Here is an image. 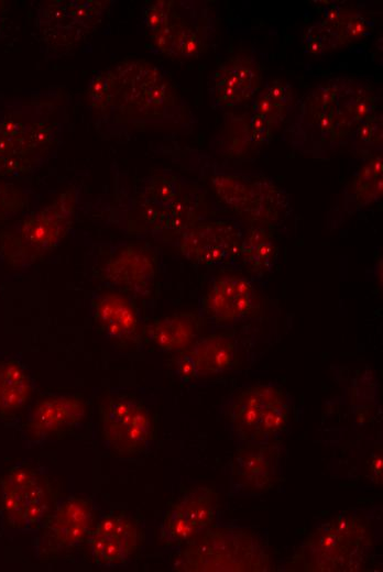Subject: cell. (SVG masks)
Masks as SVG:
<instances>
[{"label":"cell","mask_w":383,"mask_h":572,"mask_svg":"<svg viewBox=\"0 0 383 572\" xmlns=\"http://www.w3.org/2000/svg\"><path fill=\"white\" fill-rule=\"evenodd\" d=\"M379 92L366 80L339 76L307 91L293 107L292 146L313 157L351 143L360 124L377 113Z\"/></svg>","instance_id":"1"},{"label":"cell","mask_w":383,"mask_h":572,"mask_svg":"<svg viewBox=\"0 0 383 572\" xmlns=\"http://www.w3.org/2000/svg\"><path fill=\"white\" fill-rule=\"evenodd\" d=\"M55 109L45 102H14L0 112V177L35 170L57 145Z\"/></svg>","instance_id":"2"},{"label":"cell","mask_w":383,"mask_h":572,"mask_svg":"<svg viewBox=\"0 0 383 572\" xmlns=\"http://www.w3.org/2000/svg\"><path fill=\"white\" fill-rule=\"evenodd\" d=\"M110 74L107 110L128 122H178L182 101L167 77L154 65L135 61L119 65ZM106 110V111H107Z\"/></svg>","instance_id":"3"},{"label":"cell","mask_w":383,"mask_h":572,"mask_svg":"<svg viewBox=\"0 0 383 572\" xmlns=\"http://www.w3.org/2000/svg\"><path fill=\"white\" fill-rule=\"evenodd\" d=\"M77 206L74 189L0 232V254L14 270L28 268L55 250L67 235Z\"/></svg>","instance_id":"4"},{"label":"cell","mask_w":383,"mask_h":572,"mask_svg":"<svg viewBox=\"0 0 383 572\" xmlns=\"http://www.w3.org/2000/svg\"><path fill=\"white\" fill-rule=\"evenodd\" d=\"M179 571H266L269 557L261 539L243 530L205 529L179 553Z\"/></svg>","instance_id":"5"},{"label":"cell","mask_w":383,"mask_h":572,"mask_svg":"<svg viewBox=\"0 0 383 572\" xmlns=\"http://www.w3.org/2000/svg\"><path fill=\"white\" fill-rule=\"evenodd\" d=\"M203 193L175 175H157L143 187L138 219L153 237L176 238L189 226L201 220Z\"/></svg>","instance_id":"6"},{"label":"cell","mask_w":383,"mask_h":572,"mask_svg":"<svg viewBox=\"0 0 383 572\" xmlns=\"http://www.w3.org/2000/svg\"><path fill=\"white\" fill-rule=\"evenodd\" d=\"M226 413L230 433L238 444L272 441L288 425L291 400L275 385H248L229 397Z\"/></svg>","instance_id":"7"},{"label":"cell","mask_w":383,"mask_h":572,"mask_svg":"<svg viewBox=\"0 0 383 572\" xmlns=\"http://www.w3.org/2000/svg\"><path fill=\"white\" fill-rule=\"evenodd\" d=\"M100 436L119 458L144 453L154 436V420L147 406L135 395L111 392L98 403Z\"/></svg>","instance_id":"8"},{"label":"cell","mask_w":383,"mask_h":572,"mask_svg":"<svg viewBox=\"0 0 383 572\" xmlns=\"http://www.w3.org/2000/svg\"><path fill=\"white\" fill-rule=\"evenodd\" d=\"M57 505L50 481L26 462L0 479V515L11 529H37Z\"/></svg>","instance_id":"9"},{"label":"cell","mask_w":383,"mask_h":572,"mask_svg":"<svg viewBox=\"0 0 383 572\" xmlns=\"http://www.w3.org/2000/svg\"><path fill=\"white\" fill-rule=\"evenodd\" d=\"M211 183L220 201L253 226L276 222L289 207V196L261 174L219 173Z\"/></svg>","instance_id":"10"},{"label":"cell","mask_w":383,"mask_h":572,"mask_svg":"<svg viewBox=\"0 0 383 572\" xmlns=\"http://www.w3.org/2000/svg\"><path fill=\"white\" fill-rule=\"evenodd\" d=\"M370 544L369 530L357 515H342L322 524L303 546L314 570H357Z\"/></svg>","instance_id":"11"},{"label":"cell","mask_w":383,"mask_h":572,"mask_svg":"<svg viewBox=\"0 0 383 572\" xmlns=\"http://www.w3.org/2000/svg\"><path fill=\"white\" fill-rule=\"evenodd\" d=\"M215 18L201 1H174L165 25L150 35L157 52L177 58L204 54L215 35Z\"/></svg>","instance_id":"12"},{"label":"cell","mask_w":383,"mask_h":572,"mask_svg":"<svg viewBox=\"0 0 383 572\" xmlns=\"http://www.w3.org/2000/svg\"><path fill=\"white\" fill-rule=\"evenodd\" d=\"M245 227L236 219L200 220L176 238V246L189 262L201 266H239Z\"/></svg>","instance_id":"13"},{"label":"cell","mask_w":383,"mask_h":572,"mask_svg":"<svg viewBox=\"0 0 383 572\" xmlns=\"http://www.w3.org/2000/svg\"><path fill=\"white\" fill-rule=\"evenodd\" d=\"M158 274L155 251L145 243H127L113 251L99 270L98 278L110 289L130 298L152 294Z\"/></svg>","instance_id":"14"},{"label":"cell","mask_w":383,"mask_h":572,"mask_svg":"<svg viewBox=\"0 0 383 572\" xmlns=\"http://www.w3.org/2000/svg\"><path fill=\"white\" fill-rule=\"evenodd\" d=\"M281 446L272 441L238 444L230 463V495L253 496L270 491L281 473Z\"/></svg>","instance_id":"15"},{"label":"cell","mask_w":383,"mask_h":572,"mask_svg":"<svg viewBox=\"0 0 383 572\" xmlns=\"http://www.w3.org/2000/svg\"><path fill=\"white\" fill-rule=\"evenodd\" d=\"M259 293L252 278L220 274L209 283L200 300V314L217 326H231L255 314Z\"/></svg>","instance_id":"16"},{"label":"cell","mask_w":383,"mask_h":572,"mask_svg":"<svg viewBox=\"0 0 383 572\" xmlns=\"http://www.w3.org/2000/svg\"><path fill=\"white\" fill-rule=\"evenodd\" d=\"M94 521V506L88 498L70 496L62 501L40 527L41 552L54 554L77 547L88 539Z\"/></svg>","instance_id":"17"},{"label":"cell","mask_w":383,"mask_h":572,"mask_svg":"<svg viewBox=\"0 0 383 572\" xmlns=\"http://www.w3.org/2000/svg\"><path fill=\"white\" fill-rule=\"evenodd\" d=\"M87 404L81 394H52L33 403L23 424L32 442L61 439L86 417Z\"/></svg>","instance_id":"18"},{"label":"cell","mask_w":383,"mask_h":572,"mask_svg":"<svg viewBox=\"0 0 383 572\" xmlns=\"http://www.w3.org/2000/svg\"><path fill=\"white\" fill-rule=\"evenodd\" d=\"M262 76L256 61L237 54L218 66L208 81V95L214 109L226 110L252 101L261 90Z\"/></svg>","instance_id":"19"},{"label":"cell","mask_w":383,"mask_h":572,"mask_svg":"<svg viewBox=\"0 0 383 572\" xmlns=\"http://www.w3.org/2000/svg\"><path fill=\"white\" fill-rule=\"evenodd\" d=\"M96 330L119 348H130L143 338L141 318L132 298L113 290L103 289L90 300Z\"/></svg>","instance_id":"20"},{"label":"cell","mask_w":383,"mask_h":572,"mask_svg":"<svg viewBox=\"0 0 383 572\" xmlns=\"http://www.w3.org/2000/svg\"><path fill=\"white\" fill-rule=\"evenodd\" d=\"M199 319L193 314H173L143 328V337L164 352L188 350L199 336Z\"/></svg>","instance_id":"21"},{"label":"cell","mask_w":383,"mask_h":572,"mask_svg":"<svg viewBox=\"0 0 383 572\" xmlns=\"http://www.w3.org/2000/svg\"><path fill=\"white\" fill-rule=\"evenodd\" d=\"M33 393V381L25 366L14 358L0 359V418H14L28 407Z\"/></svg>","instance_id":"22"},{"label":"cell","mask_w":383,"mask_h":572,"mask_svg":"<svg viewBox=\"0 0 383 572\" xmlns=\"http://www.w3.org/2000/svg\"><path fill=\"white\" fill-rule=\"evenodd\" d=\"M186 352L193 358L198 376H207L231 369L237 358V344L228 334L211 333L198 338Z\"/></svg>","instance_id":"23"},{"label":"cell","mask_w":383,"mask_h":572,"mask_svg":"<svg viewBox=\"0 0 383 572\" xmlns=\"http://www.w3.org/2000/svg\"><path fill=\"white\" fill-rule=\"evenodd\" d=\"M382 156L375 155L361 166L344 190L343 207L355 213L379 201L382 197Z\"/></svg>","instance_id":"24"},{"label":"cell","mask_w":383,"mask_h":572,"mask_svg":"<svg viewBox=\"0 0 383 572\" xmlns=\"http://www.w3.org/2000/svg\"><path fill=\"white\" fill-rule=\"evenodd\" d=\"M278 248L272 231L264 226L245 229L241 248L240 264L254 276H262L273 270L277 262Z\"/></svg>","instance_id":"25"},{"label":"cell","mask_w":383,"mask_h":572,"mask_svg":"<svg viewBox=\"0 0 383 572\" xmlns=\"http://www.w3.org/2000/svg\"><path fill=\"white\" fill-rule=\"evenodd\" d=\"M293 90L288 82L267 81L252 100V111L272 128L280 125L291 113Z\"/></svg>","instance_id":"26"},{"label":"cell","mask_w":383,"mask_h":572,"mask_svg":"<svg viewBox=\"0 0 383 572\" xmlns=\"http://www.w3.org/2000/svg\"><path fill=\"white\" fill-rule=\"evenodd\" d=\"M173 505L201 532L215 520L217 494L209 487H196L185 492Z\"/></svg>","instance_id":"27"},{"label":"cell","mask_w":383,"mask_h":572,"mask_svg":"<svg viewBox=\"0 0 383 572\" xmlns=\"http://www.w3.org/2000/svg\"><path fill=\"white\" fill-rule=\"evenodd\" d=\"M325 21L336 33L339 46L365 37L371 33L372 23L360 11L339 4H330L324 10Z\"/></svg>","instance_id":"28"},{"label":"cell","mask_w":383,"mask_h":572,"mask_svg":"<svg viewBox=\"0 0 383 572\" xmlns=\"http://www.w3.org/2000/svg\"><path fill=\"white\" fill-rule=\"evenodd\" d=\"M92 530L118 539L129 558L138 551L144 540L138 521L123 512L103 515Z\"/></svg>","instance_id":"29"},{"label":"cell","mask_w":383,"mask_h":572,"mask_svg":"<svg viewBox=\"0 0 383 572\" xmlns=\"http://www.w3.org/2000/svg\"><path fill=\"white\" fill-rule=\"evenodd\" d=\"M95 562L103 566H122L128 564L127 556L122 544L112 536L91 531L87 539Z\"/></svg>","instance_id":"30"},{"label":"cell","mask_w":383,"mask_h":572,"mask_svg":"<svg viewBox=\"0 0 383 572\" xmlns=\"http://www.w3.org/2000/svg\"><path fill=\"white\" fill-rule=\"evenodd\" d=\"M302 47L305 53L321 55L339 47L335 31L322 20L314 22L304 33Z\"/></svg>","instance_id":"31"},{"label":"cell","mask_w":383,"mask_h":572,"mask_svg":"<svg viewBox=\"0 0 383 572\" xmlns=\"http://www.w3.org/2000/svg\"><path fill=\"white\" fill-rule=\"evenodd\" d=\"M199 531L185 518V516L172 505L165 513L161 522L162 538L171 543L187 542L197 536Z\"/></svg>","instance_id":"32"},{"label":"cell","mask_w":383,"mask_h":572,"mask_svg":"<svg viewBox=\"0 0 383 572\" xmlns=\"http://www.w3.org/2000/svg\"><path fill=\"white\" fill-rule=\"evenodd\" d=\"M351 144L357 152H369L381 148L382 145V114L375 113L365 119L357 129Z\"/></svg>","instance_id":"33"},{"label":"cell","mask_w":383,"mask_h":572,"mask_svg":"<svg viewBox=\"0 0 383 572\" xmlns=\"http://www.w3.org/2000/svg\"><path fill=\"white\" fill-rule=\"evenodd\" d=\"M26 205L28 198L23 190L0 177V222L11 219Z\"/></svg>","instance_id":"34"},{"label":"cell","mask_w":383,"mask_h":572,"mask_svg":"<svg viewBox=\"0 0 383 572\" xmlns=\"http://www.w3.org/2000/svg\"><path fill=\"white\" fill-rule=\"evenodd\" d=\"M172 0H156L145 3L141 10V20L150 35L158 32L166 23Z\"/></svg>","instance_id":"35"},{"label":"cell","mask_w":383,"mask_h":572,"mask_svg":"<svg viewBox=\"0 0 383 572\" xmlns=\"http://www.w3.org/2000/svg\"><path fill=\"white\" fill-rule=\"evenodd\" d=\"M88 99L100 111H106L110 97V74L109 72H101L95 75L88 85Z\"/></svg>","instance_id":"36"},{"label":"cell","mask_w":383,"mask_h":572,"mask_svg":"<svg viewBox=\"0 0 383 572\" xmlns=\"http://www.w3.org/2000/svg\"><path fill=\"white\" fill-rule=\"evenodd\" d=\"M175 372L178 378L185 383L198 377L195 362L186 351L178 352L175 361Z\"/></svg>","instance_id":"37"},{"label":"cell","mask_w":383,"mask_h":572,"mask_svg":"<svg viewBox=\"0 0 383 572\" xmlns=\"http://www.w3.org/2000/svg\"><path fill=\"white\" fill-rule=\"evenodd\" d=\"M383 460L381 454H374L370 463L371 481L379 484L382 482Z\"/></svg>","instance_id":"38"},{"label":"cell","mask_w":383,"mask_h":572,"mask_svg":"<svg viewBox=\"0 0 383 572\" xmlns=\"http://www.w3.org/2000/svg\"><path fill=\"white\" fill-rule=\"evenodd\" d=\"M4 2L0 1V23L2 21L3 14H4Z\"/></svg>","instance_id":"39"}]
</instances>
